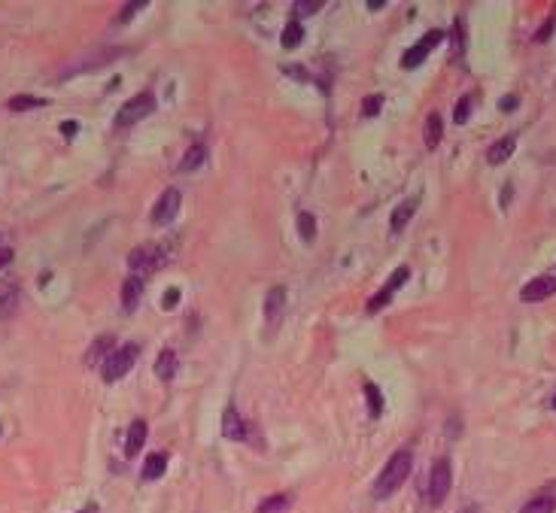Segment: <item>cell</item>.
Listing matches in <instances>:
<instances>
[{"label": "cell", "instance_id": "cb8c5ba5", "mask_svg": "<svg viewBox=\"0 0 556 513\" xmlns=\"http://www.w3.org/2000/svg\"><path fill=\"white\" fill-rule=\"evenodd\" d=\"M556 510V498L553 495H538L532 501H526L523 507H520V513H553Z\"/></svg>", "mask_w": 556, "mask_h": 513}, {"label": "cell", "instance_id": "2e32d148", "mask_svg": "<svg viewBox=\"0 0 556 513\" xmlns=\"http://www.w3.org/2000/svg\"><path fill=\"white\" fill-rule=\"evenodd\" d=\"M140 295H143V277H128L125 280V286H122V310H128V313H131V310L140 304Z\"/></svg>", "mask_w": 556, "mask_h": 513}, {"label": "cell", "instance_id": "4dcf8cb0", "mask_svg": "<svg viewBox=\"0 0 556 513\" xmlns=\"http://www.w3.org/2000/svg\"><path fill=\"white\" fill-rule=\"evenodd\" d=\"M146 4H143V0H140V4H125V9H122V15H118V22H131V18L137 15V13H140V9H143Z\"/></svg>", "mask_w": 556, "mask_h": 513}, {"label": "cell", "instance_id": "d6986e66", "mask_svg": "<svg viewBox=\"0 0 556 513\" xmlns=\"http://www.w3.org/2000/svg\"><path fill=\"white\" fill-rule=\"evenodd\" d=\"M441 137H444V122H441V116H438V113H428V118H426V134H423L426 149H435V146L441 143Z\"/></svg>", "mask_w": 556, "mask_h": 513}, {"label": "cell", "instance_id": "6da1fadb", "mask_svg": "<svg viewBox=\"0 0 556 513\" xmlns=\"http://www.w3.org/2000/svg\"><path fill=\"white\" fill-rule=\"evenodd\" d=\"M410 468H414V456H410V450L392 453L389 462L383 465V471L377 474V483H374V498H389L395 489H401V483L407 480Z\"/></svg>", "mask_w": 556, "mask_h": 513}, {"label": "cell", "instance_id": "8fae6325", "mask_svg": "<svg viewBox=\"0 0 556 513\" xmlns=\"http://www.w3.org/2000/svg\"><path fill=\"white\" fill-rule=\"evenodd\" d=\"M416 207H419V198H407V200H401V204L392 210V219H389V228L392 231H405L407 228V222L414 219V213H416Z\"/></svg>", "mask_w": 556, "mask_h": 513}, {"label": "cell", "instance_id": "5b68a950", "mask_svg": "<svg viewBox=\"0 0 556 513\" xmlns=\"http://www.w3.org/2000/svg\"><path fill=\"white\" fill-rule=\"evenodd\" d=\"M441 40H444V31H428V34L423 36V40H416V43H414V46H410V49L405 52V58H401V64H405L407 70L419 67V64L426 61V55L432 52V49H435V46L441 43Z\"/></svg>", "mask_w": 556, "mask_h": 513}, {"label": "cell", "instance_id": "9a60e30c", "mask_svg": "<svg viewBox=\"0 0 556 513\" xmlns=\"http://www.w3.org/2000/svg\"><path fill=\"white\" fill-rule=\"evenodd\" d=\"M177 368H179V359H177V353L170 350H161L158 353V359H155V374H158V380H164V383H170L173 380V374H177Z\"/></svg>", "mask_w": 556, "mask_h": 513}, {"label": "cell", "instance_id": "5bb4252c", "mask_svg": "<svg viewBox=\"0 0 556 513\" xmlns=\"http://www.w3.org/2000/svg\"><path fill=\"white\" fill-rule=\"evenodd\" d=\"M222 435L228 437V441H243L246 437V425H243V419L234 407H228L222 413Z\"/></svg>", "mask_w": 556, "mask_h": 513}, {"label": "cell", "instance_id": "d6a6232c", "mask_svg": "<svg viewBox=\"0 0 556 513\" xmlns=\"http://www.w3.org/2000/svg\"><path fill=\"white\" fill-rule=\"evenodd\" d=\"M553 25H556V15H553V18H550V22H547V25H541V31H538V34H535V40H538V43H544V40H547V36H550V31H553Z\"/></svg>", "mask_w": 556, "mask_h": 513}, {"label": "cell", "instance_id": "52a82bcc", "mask_svg": "<svg viewBox=\"0 0 556 513\" xmlns=\"http://www.w3.org/2000/svg\"><path fill=\"white\" fill-rule=\"evenodd\" d=\"M179 204H182L179 189H164V195L158 198V204L152 207V222H155V225H168V222H173V216L179 213Z\"/></svg>", "mask_w": 556, "mask_h": 513}, {"label": "cell", "instance_id": "ba28073f", "mask_svg": "<svg viewBox=\"0 0 556 513\" xmlns=\"http://www.w3.org/2000/svg\"><path fill=\"white\" fill-rule=\"evenodd\" d=\"M550 295H556V277H535V280H529L523 286L520 301H526V304H538V301H547Z\"/></svg>", "mask_w": 556, "mask_h": 513}, {"label": "cell", "instance_id": "3957f363", "mask_svg": "<svg viewBox=\"0 0 556 513\" xmlns=\"http://www.w3.org/2000/svg\"><path fill=\"white\" fill-rule=\"evenodd\" d=\"M152 109H155V95L152 91H140V95H134L131 100L122 104V109H118V116H116V128L125 131V128H131L140 122V118H146Z\"/></svg>", "mask_w": 556, "mask_h": 513}, {"label": "cell", "instance_id": "f1b7e54d", "mask_svg": "<svg viewBox=\"0 0 556 513\" xmlns=\"http://www.w3.org/2000/svg\"><path fill=\"white\" fill-rule=\"evenodd\" d=\"M468 116H471V95H462L459 104H456V109H453V122L465 125V122H468Z\"/></svg>", "mask_w": 556, "mask_h": 513}, {"label": "cell", "instance_id": "d4e9b609", "mask_svg": "<svg viewBox=\"0 0 556 513\" xmlns=\"http://www.w3.org/2000/svg\"><path fill=\"white\" fill-rule=\"evenodd\" d=\"M289 505H292V498H289V495H271V498H264V501H262L259 510H255V513H286V510H289Z\"/></svg>", "mask_w": 556, "mask_h": 513}, {"label": "cell", "instance_id": "e575fe53", "mask_svg": "<svg viewBox=\"0 0 556 513\" xmlns=\"http://www.w3.org/2000/svg\"><path fill=\"white\" fill-rule=\"evenodd\" d=\"M9 261H13V249H9V246H0V271H4Z\"/></svg>", "mask_w": 556, "mask_h": 513}, {"label": "cell", "instance_id": "7402d4cb", "mask_svg": "<svg viewBox=\"0 0 556 513\" xmlns=\"http://www.w3.org/2000/svg\"><path fill=\"white\" fill-rule=\"evenodd\" d=\"M280 40H283V46H286V49H298L301 40H304V27H301L298 18H292V22L283 27V36H280Z\"/></svg>", "mask_w": 556, "mask_h": 513}, {"label": "cell", "instance_id": "74e56055", "mask_svg": "<svg viewBox=\"0 0 556 513\" xmlns=\"http://www.w3.org/2000/svg\"><path fill=\"white\" fill-rule=\"evenodd\" d=\"M286 73H289V76H298V79H310V73L301 70V67H286Z\"/></svg>", "mask_w": 556, "mask_h": 513}, {"label": "cell", "instance_id": "836d02e7", "mask_svg": "<svg viewBox=\"0 0 556 513\" xmlns=\"http://www.w3.org/2000/svg\"><path fill=\"white\" fill-rule=\"evenodd\" d=\"M319 6H323V0H310V4H298L295 9H301V13H307V15H310V13H316Z\"/></svg>", "mask_w": 556, "mask_h": 513}, {"label": "cell", "instance_id": "30bf717a", "mask_svg": "<svg viewBox=\"0 0 556 513\" xmlns=\"http://www.w3.org/2000/svg\"><path fill=\"white\" fill-rule=\"evenodd\" d=\"M18 304H22V286L15 280L0 282V319H13Z\"/></svg>", "mask_w": 556, "mask_h": 513}, {"label": "cell", "instance_id": "ab89813d", "mask_svg": "<svg viewBox=\"0 0 556 513\" xmlns=\"http://www.w3.org/2000/svg\"><path fill=\"white\" fill-rule=\"evenodd\" d=\"M459 513H474V510H471V507H465V510H459Z\"/></svg>", "mask_w": 556, "mask_h": 513}, {"label": "cell", "instance_id": "4fadbf2b", "mask_svg": "<svg viewBox=\"0 0 556 513\" xmlns=\"http://www.w3.org/2000/svg\"><path fill=\"white\" fill-rule=\"evenodd\" d=\"M514 149H517V137L508 134V137H501V140H496L487 149V161L489 164H505L510 155H514Z\"/></svg>", "mask_w": 556, "mask_h": 513}, {"label": "cell", "instance_id": "7c38bea8", "mask_svg": "<svg viewBox=\"0 0 556 513\" xmlns=\"http://www.w3.org/2000/svg\"><path fill=\"white\" fill-rule=\"evenodd\" d=\"M283 304H286V289H283V286H273V289L268 292V298H264V319H268V325H277V322H280Z\"/></svg>", "mask_w": 556, "mask_h": 513}, {"label": "cell", "instance_id": "e0dca14e", "mask_svg": "<svg viewBox=\"0 0 556 513\" xmlns=\"http://www.w3.org/2000/svg\"><path fill=\"white\" fill-rule=\"evenodd\" d=\"M113 346H116V337L113 334H100L95 343H91V350H88V355H86V364H95L100 362V359H109L113 355Z\"/></svg>", "mask_w": 556, "mask_h": 513}, {"label": "cell", "instance_id": "1f68e13d", "mask_svg": "<svg viewBox=\"0 0 556 513\" xmlns=\"http://www.w3.org/2000/svg\"><path fill=\"white\" fill-rule=\"evenodd\" d=\"M179 304V289L177 286H170L168 292H164V310H173Z\"/></svg>", "mask_w": 556, "mask_h": 513}, {"label": "cell", "instance_id": "f546056e", "mask_svg": "<svg viewBox=\"0 0 556 513\" xmlns=\"http://www.w3.org/2000/svg\"><path fill=\"white\" fill-rule=\"evenodd\" d=\"M380 109H383V97L380 95H368V97L362 100V116L371 118V116H377Z\"/></svg>", "mask_w": 556, "mask_h": 513}, {"label": "cell", "instance_id": "83f0119b", "mask_svg": "<svg viewBox=\"0 0 556 513\" xmlns=\"http://www.w3.org/2000/svg\"><path fill=\"white\" fill-rule=\"evenodd\" d=\"M465 52V25L462 18H456L453 22V58H462Z\"/></svg>", "mask_w": 556, "mask_h": 513}, {"label": "cell", "instance_id": "f35d334b", "mask_svg": "<svg viewBox=\"0 0 556 513\" xmlns=\"http://www.w3.org/2000/svg\"><path fill=\"white\" fill-rule=\"evenodd\" d=\"M550 407H553V410H556V395H553V401H550Z\"/></svg>", "mask_w": 556, "mask_h": 513}, {"label": "cell", "instance_id": "ac0fdd59", "mask_svg": "<svg viewBox=\"0 0 556 513\" xmlns=\"http://www.w3.org/2000/svg\"><path fill=\"white\" fill-rule=\"evenodd\" d=\"M146 444V423L143 419H134L131 428H128V437H125V453L128 456H137Z\"/></svg>", "mask_w": 556, "mask_h": 513}, {"label": "cell", "instance_id": "d590c367", "mask_svg": "<svg viewBox=\"0 0 556 513\" xmlns=\"http://www.w3.org/2000/svg\"><path fill=\"white\" fill-rule=\"evenodd\" d=\"M76 131H79L76 122H64V125H61V134H64V137H76Z\"/></svg>", "mask_w": 556, "mask_h": 513}, {"label": "cell", "instance_id": "8d00e7d4", "mask_svg": "<svg viewBox=\"0 0 556 513\" xmlns=\"http://www.w3.org/2000/svg\"><path fill=\"white\" fill-rule=\"evenodd\" d=\"M501 109H505V113H510V109H517V97H514V95L501 97Z\"/></svg>", "mask_w": 556, "mask_h": 513}, {"label": "cell", "instance_id": "484cf974", "mask_svg": "<svg viewBox=\"0 0 556 513\" xmlns=\"http://www.w3.org/2000/svg\"><path fill=\"white\" fill-rule=\"evenodd\" d=\"M46 100H40V97H34V95H15V97H9V109L13 113H25V109H36V107H43Z\"/></svg>", "mask_w": 556, "mask_h": 513}, {"label": "cell", "instance_id": "4316f807", "mask_svg": "<svg viewBox=\"0 0 556 513\" xmlns=\"http://www.w3.org/2000/svg\"><path fill=\"white\" fill-rule=\"evenodd\" d=\"M298 234H301V240H307V243L316 237V219H313V213H307V210L298 216Z\"/></svg>", "mask_w": 556, "mask_h": 513}, {"label": "cell", "instance_id": "44dd1931", "mask_svg": "<svg viewBox=\"0 0 556 513\" xmlns=\"http://www.w3.org/2000/svg\"><path fill=\"white\" fill-rule=\"evenodd\" d=\"M204 158H207V146L204 143H195V146H189V152H186V158H182V164H179V170H198L201 164H204Z\"/></svg>", "mask_w": 556, "mask_h": 513}, {"label": "cell", "instance_id": "ffe728a7", "mask_svg": "<svg viewBox=\"0 0 556 513\" xmlns=\"http://www.w3.org/2000/svg\"><path fill=\"white\" fill-rule=\"evenodd\" d=\"M164 468H168V456L164 453H152L149 459L143 462V480H158Z\"/></svg>", "mask_w": 556, "mask_h": 513}, {"label": "cell", "instance_id": "8992f818", "mask_svg": "<svg viewBox=\"0 0 556 513\" xmlns=\"http://www.w3.org/2000/svg\"><path fill=\"white\" fill-rule=\"evenodd\" d=\"M161 264H164L161 249H149V246H140V249H134L128 255V268L134 271V277H143V273L161 268Z\"/></svg>", "mask_w": 556, "mask_h": 513}, {"label": "cell", "instance_id": "9c48e42d", "mask_svg": "<svg viewBox=\"0 0 556 513\" xmlns=\"http://www.w3.org/2000/svg\"><path fill=\"white\" fill-rule=\"evenodd\" d=\"M407 277H410V268H398L395 273H392V280H389L386 286H383V289L377 292V295H374V298L368 301V313H377V310L386 307V304H389V298L395 295V289H398V286H405V282H407Z\"/></svg>", "mask_w": 556, "mask_h": 513}, {"label": "cell", "instance_id": "277c9868", "mask_svg": "<svg viewBox=\"0 0 556 513\" xmlns=\"http://www.w3.org/2000/svg\"><path fill=\"white\" fill-rule=\"evenodd\" d=\"M137 359H140V346L137 343H125V346H118V350H113V355L104 362V383L122 380L125 374L134 368Z\"/></svg>", "mask_w": 556, "mask_h": 513}, {"label": "cell", "instance_id": "603a6c76", "mask_svg": "<svg viewBox=\"0 0 556 513\" xmlns=\"http://www.w3.org/2000/svg\"><path fill=\"white\" fill-rule=\"evenodd\" d=\"M365 398H368V416L377 419L383 413V395H380V389L374 386L371 380H365Z\"/></svg>", "mask_w": 556, "mask_h": 513}, {"label": "cell", "instance_id": "7a4b0ae2", "mask_svg": "<svg viewBox=\"0 0 556 513\" xmlns=\"http://www.w3.org/2000/svg\"><path fill=\"white\" fill-rule=\"evenodd\" d=\"M450 486H453V465L447 456H441V459H435L432 474H428V501H432V507L444 505V498L450 495Z\"/></svg>", "mask_w": 556, "mask_h": 513}]
</instances>
